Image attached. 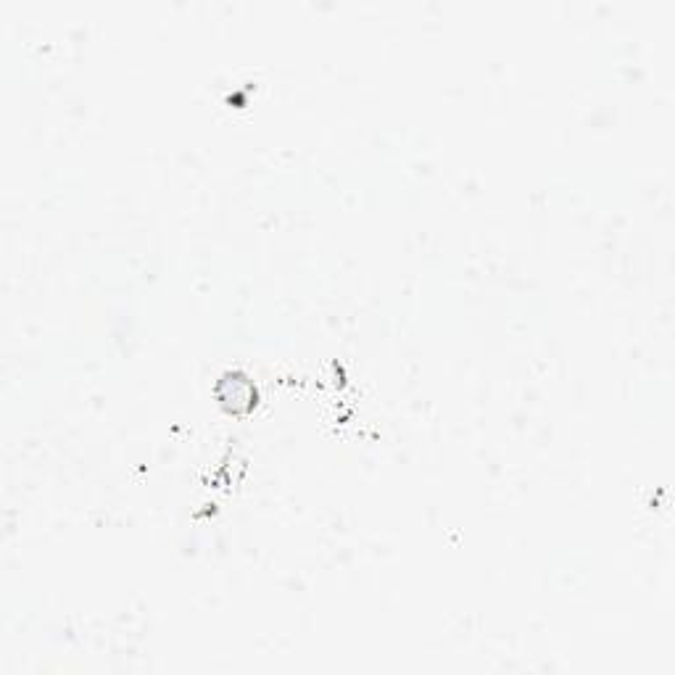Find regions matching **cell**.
I'll return each instance as SVG.
<instances>
[{
	"label": "cell",
	"mask_w": 675,
	"mask_h": 675,
	"mask_svg": "<svg viewBox=\"0 0 675 675\" xmlns=\"http://www.w3.org/2000/svg\"><path fill=\"white\" fill-rule=\"evenodd\" d=\"M217 396L227 412H248L256 404V388L254 383L243 375V372H227L225 378L219 380Z\"/></svg>",
	"instance_id": "1"
}]
</instances>
